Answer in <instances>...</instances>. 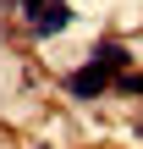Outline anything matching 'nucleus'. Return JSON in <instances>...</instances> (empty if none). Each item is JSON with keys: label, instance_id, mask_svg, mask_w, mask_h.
I'll return each mask as SVG.
<instances>
[{"label": "nucleus", "instance_id": "f257e3e1", "mask_svg": "<svg viewBox=\"0 0 143 149\" xmlns=\"http://www.w3.org/2000/svg\"><path fill=\"white\" fill-rule=\"evenodd\" d=\"M110 83H116V72H110V66H99V61H88V66H77V72L66 77L72 100H99V94H105Z\"/></svg>", "mask_w": 143, "mask_h": 149}, {"label": "nucleus", "instance_id": "f03ea898", "mask_svg": "<svg viewBox=\"0 0 143 149\" xmlns=\"http://www.w3.org/2000/svg\"><path fill=\"white\" fill-rule=\"evenodd\" d=\"M66 28H72V6H66V0H50V6L33 17V33H39V39H55V33H66Z\"/></svg>", "mask_w": 143, "mask_h": 149}, {"label": "nucleus", "instance_id": "7ed1b4c3", "mask_svg": "<svg viewBox=\"0 0 143 149\" xmlns=\"http://www.w3.org/2000/svg\"><path fill=\"white\" fill-rule=\"evenodd\" d=\"M88 61H99V66H110V72H127V66H132V50L105 39V44H94V50H88Z\"/></svg>", "mask_w": 143, "mask_h": 149}, {"label": "nucleus", "instance_id": "20e7f679", "mask_svg": "<svg viewBox=\"0 0 143 149\" xmlns=\"http://www.w3.org/2000/svg\"><path fill=\"white\" fill-rule=\"evenodd\" d=\"M110 88H121V94H143V72H127V77H116Z\"/></svg>", "mask_w": 143, "mask_h": 149}, {"label": "nucleus", "instance_id": "39448f33", "mask_svg": "<svg viewBox=\"0 0 143 149\" xmlns=\"http://www.w3.org/2000/svg\"><path fill=\"white\" fill-rule=\"evenodd\" d=\"M17 6H22V11H28V17H39V11H44V6H50V0H17Z\"/></svg>", "mask_w": 143, "mask_h": 149}]
</instances>
